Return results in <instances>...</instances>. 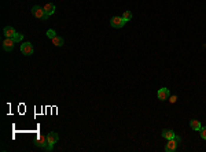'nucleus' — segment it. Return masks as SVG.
<instances>
[{"label":"nucleus","mask_w":206,"mask_h":152,"mask_svg":"<svg viewBox=\"0 0 206 152\" xmlns=\"http://www.w3.org/2000/svg\"><path fill=\"white\" fill-rule=\"evenodd\" d=\"M174 132L173 130H169V129H165V130H162V137L164 138H166V140H171V138H174Z\"/></svg>","instance_id":"ddd939ff"},{"label":"nucleus","mask_w":206,"mask_h":152,"mask_svg":"<svg viewBox=\"0 0 206 152\" xmlns=\"http://www.w3.org/2000/svg\"><path fill=\"white\" fill-rule=\"evenodd\" d=\"M58 140H59V136H58V133L55 132H50L47 134V143H48V147H47V151L51 152L52 149H54V145H55V143H58Z\"/></svg>","instance_id":"f257e3e1"},{"label":"nucleus","mask_w":206,"mask_h":152,"mask_svg":"<svg viewBox=\"0 0 206 152\" xmlns=\"http://www.w3.org/2000/svg\"><path fill=\"white\" fill-rule=\"evenodd\" d=\"M32 14L35 18H37V19H43V21L48 19V15L45 14V11H44V8L41 7V6H35V7L32 8Z\"/></svg>","instance_id":"f03ea898"},{"label":"nucleus","mask_w":206,"mask_h":152,"mask_svg":"<svg viewBox=\"0 0 206 152\" xmlns=\"http://www.w3.org/2000/svg\"><path fill=\"white\" fill-rule=\"evenodd\" d=\"M21 52L26 56L32 55L33 54V45L30 44V43H24V44L21 45Z\"/></svg>","instance_id":"423d86ee"},{"label":"nucleus","mask_w":206,"mask_h":152,"mask_svg":"<svg viewBox=\"0 0 206 152\" xmlns=\"http://www.w3.org/2000/svg\"><path fill=\"white\" fill-rule=\"evenodd\" d=\"M12 39H14L15 43H19V41L24 40V34H22V33H15V36L12 37Z\"/></svg>","instance_id":"2eb2a0df"},{"label":"nucleus","mask_w":206,"mask_h":152,"mask_svg":"<svg viewBox=\"0 0 206 152\" xmlns=\"http://www.w3.org/2000/svg\"><path fill=\"white\" fill-rule=\"evenodd\" d=\"M176 100H177V96H169V101H171L172 104L176 103Z\"/></svg>","instance_id":"a211bd4d"},{"label":"nucleus","mask_w":206,"mask_h":152,"mask_svg":"<svg viewBox=\"0 0 206 152\" xmlns=\"http://www.w3.org/2000/svg\"><path fill=\"white\" fill-rule=\"evenodd\" d=\"M158 99L159 100H162V101H165V100H168L169 99V96H171V93H169V89L168 88H161L158 91Z\"/></svg>","instance_id":"6e6552de"},{"label":"nucleus","mask_w":206,"mask_h":152,"mask_svg":"<svg viewBox=\"0 0 206 152\" xmlns=\"http://www.w3.org/2000/svg\"><path fill=\"white\" fill-rule=\"evenodd\" d=\"M15 29L12 28V26H6V28L3 29V34L6 39H12V37L15 36Z\"/></svg>","instance_id":"1a4fd4ad"},{"label":"nucleus","mask_w":206,"mask_h":152,"mask_svg":"<svg viewBox=\"0 0 206 152\" xmlns=\"http://www.w3.org/2000/svg\"><path fill=\"white\" fill-rule=\"evenodd\" d=\"M35 145L39 147V148L47 151V147H48V143H47V136H43V134H37V138L35 141Z\"/></svg>","instance_id":"7ed1b4c3"},{"label":"nucleus","mask_w":206,"mask_h":152,"mask_svg":"<svg viewBox=\"0 0 206 152\" xmlns=\"http://www.w3.org/2000/svg\"><path fill=\"white\" fill-rule=\"evenodd\" d=\"M125 24H127V21L124 19L122 16H113V18L110 19V25L113 26V28H115V29L122 28Z\"/></svg>","instance_id":"20e7f679"},{"label":"nucleus","mask_w":206,"mask_h":152,"mask_svg":"<svg viewBox=\"0 0 206 152\" xmlns=\"http://www.w3.org/2000/svg\"><path fill=\"white\" fill-rule=\"evenodd\" d=\"M17 43L14 41V39H4L3 41V49L6 52H10L12 51V48H14V45H15Z\"/></svg>","instance_id":"39448f33"},{"label":"nucleus","mask_w":206,"mask_h":152,"mask_svg":"<svg viewBox=\"0 0 206 152\" xmlns=\"http://www.w3.org/2000/svg\"><path fill=\"white\" fill-rule=\"evenodd\" d=\"M177 145H179V143L174 138H171V140H168V143H166V147H165V151L166 152H173V151H176L177 149Z\"/></svg>","instance_id":"0eeeda50"},{"label":"nucleus","mask_w":206,"mask_h":152,"mask_svg":"<svg viewBox=\"0 0 206 152\" xmlns=\"http://www.w3.org/2000/svg\"><path fill=\"white\" fill-rule=\"evenodd\" d=\"M122 18L127 21V22H129V21L132 19V12L131 11H124L122 12Z\"/></svg>","instance_id":"4468645a"},{"label":"nucleus","mask_w":206,"mask_h":152,"mask_svg":"<svg viewBox=\"0 0 206 152\" xmlns=\"http://www.w3.org/2000/svg\"><path fill=\"white\" fill-rule=\"evenodd\" d=\"M174 140L177 141L179 144H180V143H182V138H180V137H179V136H174Z\"/></svg>","instance_id":"6ab92c4d"},{"label":"nucleus","mask_w":206,"mask_h":152,"mask_svg":"<svg viewBox=\"0 0 206 152\" xmlns=\"http://www.w3.org/2000/svg\"><path fill=\"white\" fill-rule=\"evenodd\" d=\"M44 11H45V14H47L48 16L50 15H52V14H54V12H55V6H54V4L52 3H47L45 4V6H44Z\"/></svg>","instance_id":"9d476101"},{"label":"nucleus","mask_w":206,"mask_h":152,"mask_svg":"<svg viewBox=\"0 0 206 152\" xmlns=\"http://www.w3.org/2000/svg\"><path fill=\"white\" fill-rule=\"evenodd\" d=\"M199 134H201V137H202L203 140H206V126L201 128V130H199Z\"/></svg>","instance_id":"f3484780"},{"label":"nucleus","mask_w":206,"mask_h":152,"mask_svg":"<svg viewBox=\"0 0 206 152\" xmlns=\"http://www.w3.org/2000/svg\"><path fill=\"white\" fill-rule=\"evenodd\" d=\"M190 128L192 129V130H195V132H199L202 126H201V122H199V121L191 119V121H190Z\"/></svg>","instance_id":"9b49d317"},{"label":"nucleus","mask_w":206,"mask_h":152,"mask_svg":"<svg viewBox=\"0 0 206 152\" xmlns=\"http://www.w3.org/2000/svg\"><path fill=\"white\" fill-rule=\"evenodd\" d=\"M51 40H52V44L55 45V47H62V45L65 44L63 37H61V36H55L54 39H51Z\"/></svg>","instance_id":"f8f14e48"},{"label":"nucleus","mask_w":206,"mask_h":152,"mask_svg":"<svg viewBox=\"0 0 206 152\" xmlns=\"http://www.w3.org/2000/svg\"><path fill=\"white\" fill-rule=\"evenodd\" d=\"M55 36H56V32H55V30H52V29L47 30V37H48V39H54Z\"/></svg>","instance_id":"dca6fc26"}]
</instances>
